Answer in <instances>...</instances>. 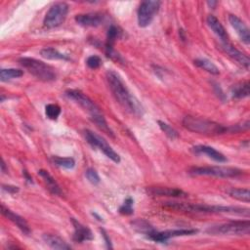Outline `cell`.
Instances as JSON below:
<instances>
[{
  "label": "cell",
  "mask_w": 250,
  "mask_h": 250,
  "mask_svg": "<svg viewBox=\"0 0 250 250\" xmlns=\"http://www.w3.org/2000/svg\"><path fill=\"white\" fill-rule=\"evenodd\" d=\"M182 123L183 126L189 131L207 136H216L226 133H236L241 130H247L249 128V122L247 120L242 124V126L238 124L233 125V126H224V125L217 122L205 118L195 117L192 115L185 116Z\"/></svg>",
  "instance_id": "6da1fadb"
},
{
  "label": "cell",
  "mask_w": 250,
  "mask_h": 250,
  "mask_svg": "<svg viewBox=\"0 0 250 250\" xmlns=\"http://www.w3.org/2000/svg\"><path fill=\"white\" fill-rule=\"evenodd\" d=\"M166 208L189 212V213H211V214H232L239 215L248 218L250 214L249 208L239 206H222V205H206L199 203H166L164 204Z\"/></svg>",
  "instance_id": "7a4b0ae2"
},
{
  "label": "cell",
  "mask_w": 250,
  "mask_h": 250,
  "mask_svg": "<svg viewBox=\"0 0 250 250\" xmlns=\"http://www.w3.org/2000/svg\"><path fill=\"white\" fill-rule=\"evenodd\" d=\"M107 80L113 97L125 110L131 113L139 112L140 109L137 101L134 99L121 78L115 72L109 71L107 73Z\"/></svg>",
  "instance_id": "3957f363"
},
{
  "label": "cell",
  "mask_w": 250,
  "mask_h": 250,
  "mask_svg": "<svg viewBox=\"0 0 250 250\" xmlns=\"http://www.w3.org/2000/svg\"><path fill=\"white\" fill-rule=\"evenodd\" d=\"M19 62L24 69H26L30 74H31L39 80L49 82L54 81L57 78L56 70L50 65H47L46 62H43L39 60H36L34 58L23 57L19 59Z\"/></svg>",
  "instance_id": "277c9868"
},
{
  "label": "cell",
  "mask_w": 250,
  "mask_h": 250,
  "mask_svg": "<svg viewBox=\"0 0 250 250\" xmlns=\"http://www.w3.org/2000/svg\"><path fill=\"white\" fill-rule=\"evenodd\" d=\"M207 233L211 234L223 235H248L250 233V222L245 221H232L218 226L210 227Z\"/></svg>",
  "instance_id": "5b68a950"
},
{
  "label": "cell",
  "mask_w": 250,
  "mask_h": 250,
  "mask_svg": "<svg viewBox=\"0 0 250 250\" xmlns=\"http://www.w3.org/2000/svg\"><path fill=\"white\" fill-rule=\"evenodd\" d=\"M189 172L194 176H213L218 178H234L240 176L243 173V171L238 168L227 166L193 167Z\"/></svg>",
  "instance_id": "8992f818"
},
{
  "label": "cell",
  "mask_w": 250,
  "mask_h": 250,
  "mask_svg": "<svg viewBox=\"0 0 250 250\" xmlns=\"http://www.w3.org/2000/svg\"><path fill=\"white\" fill-rule=\"evenodd\" d=\"M69 13V5L65 2H58L50 7L45 15L43 24L48 29L60 27L67 19Z\"/></svg>",
  "instance_id": "52a82bcc"
},
{
  "label": "cell",
  "mask_w": 250,
  "mask_h": 250,
  "mask_svg": "<svg viewBox=\"0 0 250 250\" xmlns=\"http://www.w3.org/2000/svg\"><path fill=\"white\" fill-rule=\"evenodd\" d=\"M161 2L155 0L143 1L138 9V24L141 28L149 27L154 21L156 15L158 13Z\"/></svg>",
  "instance_id": "ba28073f"
},
{
  "label": "cell",
  "mask_w": 250,
  "mask_h": 250,
  "mask_svg": "<svg viewBox=\"0 0 250 250\" xmlns=\"http://www.w3.org/2000/svg\"><path fill=\"white\" fill-rule=\"evenodd\" d=\"M84 135H85V139L88 142V144H90L93 148L99 149L113 162H115V163L120 162L119 155L113 151V149L107 143V141L104 138H102L100 135L94 133L91 130H85Z\"/></svg>",
  "instance_id": "9c48e42d"
},
{
  "label": "cell",
  "mask_w": 250,
  "mask_h": 250,
  "mask_svg": "<svg viewBox=\"0 0 250 250\" xmlns=\"http://www.w3.org/2000/svg\"><path fill=\"white\" fill-rule=\"evenodd\" d=\"M66 96L69 99L75 101L78 105H79L86 111H88L90 113V116L102 113L101 109L96 105V103L93 102L87 95H85L80 90L70 89V90L66 91Z\"/></svg>",
  "instance_id": "30bf717a"
},
{
  "label": "cell",
  "mask_w": 250,
  "mask_h": 250,
  "mask_svg": "<svg viewBox=\"0 0 250 250\" xmlns=\"http://www.w3.org/2000/svg\"><path fill=\"white\" fill-rule=\"evenodd\" d=\"M199 231L195 229H181V230H169L164 232H156L155 231L147 237L156 241V242H166L168 239L177 236H186V235H193L196 234Z\"/></svg>",
  "instance_id": "8fae6325"
},
{
  "label": "cell",
  "mask_w": 250,
  "mask_h": 250,
  "mask_svg": "<svg viewBox=\"0 0 250 250\" xmlns=\"http://www.w3.org/2000/svg\"><path fill=\"white\" fill-rule=\"evenodd\" d=\"M106 20V16L102 13H87V14H79L76 16V22L82 27L86 28H97L101 26Z\"/></svg>",
  "instance_id": "7c38bea8"
},
{
  "label": "cell",
  "mask_w": 250,
  "mask_h": 250,
  "mask_svg": "<svg viewBox=\"0 0 250 250\" xmlns=\"http://www.w3.org/2000/svg\"><path fill=\"white\" fill-rule=\"evenodd\" d=\"M147 193L153 197H169V198H187L188 194L180 189L167 187H150Z\"/></svg>",
  "instance_id": "4fadbf2b"
},
{
  "label": "cell",
  "mask_w": 250,
  "mask_h": 250,
  "mask_svg": "<svg viewBox=\"0 0 250 250\" xmlns=\"http://www.w3.org/2000/svg\"><path fill=\"white\" fill-rule=\"evenodd\" d=\"M222 48L232 59H234L235 62H237L239 65L244 67L246 70L249 69L250 61H249L248 56L245 55L244 53L240 52L239 50H237L232 43H230V41L222 42Z\"/></svg>",
  "instance_id": "5bb4252c"
},
{
  "label": "cell",
  "mask_w": 250,
  "mask_h": 250,
  "mask_svg": "<svg viewBox=\"0 0 250 250\" xmlns=\"http://www.w3.org/2000/svg\"><path fill=\"white\" fill-rule=\"evenodd\" d=\"M229 22L233 27V29L235 31L239 39L244 44L248 45L250 43V33H249V29L244 24V22L235 15H229Z\"/></svg>",
  "instance_id": "9a60e30c"
},
{
  "label": "cell",
  "mask_w": 250,
  "mask_h": 250,
  "mask_svg": "<svg viewBox=\"0 0 250 250\" xmlns=\"http://www.w3.org/2000/svg\"><path fill=\"white\" fill-rule=\"evenodd\" d=\"M72 223H73V226L75 228L74 240L76 242L82 243V242L91 241V240L94 239V234L88 227L82 225L80 222H78L75 218H72Z\"/></svg>",
  "instance_id": "2e32d148"
},
{
  "label": "cell",
  "mask_w": 250,
  "mask_h": 250,
  "mask_svg": "<svg viewBox=\"0 0 250 250\" xmlns=\"http://www.w3.org/2000/svg\"><path fill=\"white\" fill-rule=\"evenodd\" d=\"M1 212L2 214L7 218L9 219L11 222H13L21 231L23 234L29 235L31 233V230L30 228V225L28 224V222L26 221L25 218H23L22 216L14 213L13 211H11L10 209L6 208L3 204L1 205Z\"/></svg>",
  "instance_id": "e0dca14e"
},
{
  "label": "cell",
  "mask_w": 250,
  "mask_h": 250,
  "mask_svg": "<svg viewBox=\"0 0 250 250\" xmlns=\"http://www.w3.org/2000/svg\"><path fill=\"white\" fill-rule=\"evenodd\" d=\"M193 152L197 155H205L209 158L217 161V162H226L227 157L217 150L212 147L205 146V145H199L193 148Z\"/></svg>",
  "instance_id": "ac0fdd59"
},
{
  "label": "cell",
  "mask_w": 250,
  "mask_h": 250,
  "mask_svg": "<svg viewBox=\"0 0 250 250\" xmlns=\"http://www.w3.org/2000/svg\"><path fill=\"white\" fill-rule=\"evenodd\" d=\"M206 22H207L208 27L221 39L222 42L229 41V37H228V34H227V31H226L225 28L223 27L221 22L215 16L209 15L206 19Z\"/></svg>",
  "instance_id": "d6986e66"
},
{
  "label": "cell",
  "mask_w": 250,
  "mask_h": 250,
  "mask_svg": "<svg viewBox=\"0 0 250 250\" xmlns=\"http://www.w3.org/2000/svg\"><path fill=\"white\" fill-rule=\"evenodd\" d=\"M42 238L45 241V243L53 249H59V250L72 249V246L70 244H68L64 239L56 234H43Z\"/></svg>",
  "instance_id": "ffe728a7"
},
{
  "label": "cell",
  "mask_w": 250,
  "mask_h": 250,
  "mask_svg": "<svg viewBox=\"0 0 250 250\" xmlns=\"http://www.w3.org/2000/svg\"><path fill=\"white\" fill-rule=\"evenodd\" d=\"M38 175L43 179V181L45 182V184H46V186H47V188H48V190H49L52 194H54V195H56V196H62V190H61V188H60L59 184H58L57 181L49 174L48 171L41 169V170L38 171Z\"/></svg>",
  "instance_id": "44dd1931"
},
{
  "label": "cell",
  "mask_w": 250,
  "mask_h": 250,
  "mask_svg": "<svg viewBox=\"0 0 250 250\" xmlns=\"http://www.w3.org/2000/svg\"><path fill=\"white\" fill-rule=\"evenodd\" d=\"M250 93V86L248 81H242L239 83L234 84L231 88L232 97L234 99H243L249 96Z\"/></svg>",
  "instance_id": "7402d4cb"
},
{
  "label": "cell",
  "mask_w": 250,
  "mask_h": 250,
  "mask_svg": "<svg viewBox=\"0 0 250 250\" xmlns=\"http://www.w3.org/2000/svg\"><path fill=\"white\" fill-rule=\"evenodd\" d=\"M91 120L93 121V123L96 124V126L101 129L104 133H106L107 135L110 136V137H114L112 130L109 128V126L108 125V122L106 121L103 113H99V114H95L90 116Z\"/></svg>",
  "instance_id": "603a6c76"
},
{
  "label": "cell",
  "mask_w": 250,
  "mask_h": 250,
  "mask_svg": "<svg viewBox=\"0 0 250 250\" xmlns=\"http://www.w3.org/2000/svg\"><path fill=\"white\" fill-rule=\"evenodd\" d=\"M195 65L213 76H218L220 74V71L217 68V66L207 59H197L195 60Z\"/></svg>",
  "instance_id": "cb8c5ba5"
},
{
  "label": "cell",
  "mask_w": 250,
  "mask_h": 250,
  "mask_svg": "<svg viewBox=\"0 0 250 250\" xmlns=\"http://www.w3.org/2000/svg\"><path fill=\"white\" fill-rule=\"evenodd\" d=\"M40 55H41L43 58L47 59V60H64V61L70 60V58H69L67 55L59 52L57 49L52 48V47L43 48V49L40 51Z\"/></svg>",
  "instance_id": "d4e9b609"
},
{
  "label": "cell",
  "mask_w": 250,
  "mask_h": 250,
  "mask_svg": "<svg viewBox=\"0 0 250 250\" xmlns=\"http://www.w3.org/2000/svg\"><path fill=\"white\" fill-rule=\"evenodd\" d=\"M228 194L239 201V202H243V203H248L249 201H250V195H249V190L248 189H240V188H232V189H230L228 191Z\"/></svg>",
  "instance_id": "484cf974"
},
{
  "label": "cell",
  "mask_w": 250,
  "mask_h": 250,
  "mask_svg": "<svg viewBox=\"0 0 250 250\" xmlns=\"http://www.w3.org/2000/svg\"><path fill=\"white\" fill-rule=\"evenodd\" d=\"M24 76V71L19 69H2L0 72L1 81H8L13 78H19Z\"/></svg>",
  "instance_id": "4316f807"
},
{
  "label": "cell",
  "mask_w": 250,
  "mask_h": 250,
  "mask_svg": "<svg viewBox=\"0 0 250 250\" xmlns=\"http://www.w3.org/2000/svg\"><path fill=\"white\" fill-rule=\"evenodd\" d=\"M132 228H134L138 233L144 234H146L147 236L156 231L147 221L142 220V219H139V220L134 221V222L132 223Z\"/></svg>",
  "instance_id": "83f0119b"
},
{
  "label": "cell",
  "mask_w": 250,
  "mask_h": 250,
  "mask_svg": "<svg viewBox=\"0 0 250 250\" xmlns=\"http://www.w3.org/2000/svg\"><path fill=\"white\" fill-rule=\"evenodd\" d=\"M52 161L59 167L73 169L76 166V161L72 157H61V156H52Z\"/></svg>",
  "instance_id": "f1b7e54d"
},
{
  "label": "cell",
  "mask_w": 250,
  "mask_h": 250,
  "mask_svg": "<svg viewBox=\"0 0 250 250\" xmlns=\"http://www.w3.org/2000/svg\"><path fill=\"white\" fill-rule=\"evenodd\" d=\"M157 123H158V125H159L160 129L162 130V132H164L165 135H166L168 138H170L171 140H174V139H176V138L179 137L178 132H177L173 127H171L169 124H167V123H165V122H163V121H161V120H158Z\"/></svg>",
  "instance_id": "f546056e"
},
{
  "label": "cell",
  "mask_w": 250,
  "mask_h": 250,
  "mask_svg": "<svg viewBox=\"0 0 250 250\" xmlns=\"http://www.w3.org/2000/svg\"><path fill=\"white\" fill-rule=\"evenodd\" d=\"M45 113L49 119L56 120L61 114V108L56 104H48L45 107Z\"/></svg>",
  "instance_id": "4dcf8cb0"
},
{
  "label": "cell",
  "mask_w": 250,
  "mask_h": 250,
  "mask_svg": "<svg viewBox=\"0 0 250 250\" xmlns=\"http://www.w3.org/2000/svg\"><path fill=\"white\" fill-rule=\"evenodd\" d=\"M134 200L132 198H127L124 203L119 207V213L122 215H131L134 212Z\"/></svg>",
  "instance_id": "1f68e13d"
},
{
  "label": "cell",
  "mask_w": 250,
  "mask_h": 250,
  "mask_svg": "<svg viewBox=\"0 0 250 250\" xmlns=\"http://www.w3.org/2000/svg\"><path fill=\"white\" fill-rule=\"evenodd\" d=\"M86 64H87L88 68H90L92 70H96V69H99L102 66L103 61H102V59L99 56L93 55V56H90L87 59Z\"/></svg>",
  "instance_id": "d6a6232c"
},
{
  "label": "cell",
  "mask_w": 250,
  "mask_h": 250,
  "mask_svg": "<svg viewBox=\"0 0 250 250\" xmlns=\"http://www.w3.org/2000/svg\"><path fill=\"white\" fill-rule=\"evenodd\" d=\"M85 175H86V178L88 179V181L93 185H98L101 181L98 172L93 168H88L85 172Z\"/></svg>",
  "instance_id": "836d02e7"
},
{
  "label": "cell",
  "mask_w": 250,
  "mask_h": 250,
  "mask_svg": "<svg viewBox=\"0 0 250 250\" xmlns=\"http://www.w3.org/2000/svg\"><path fill=\"white\" fill-rule=\"evenodd\" d=\"M2 189L10 194H16L19 192V188L16 186H10V185H3Z\"/></svg>",
  "instance_id": "e575fe53"
},
{
  "label": "cell",
  "mask_w": 250,
  "mask_h": 250,
  "mask_svg": "<svg viewBox=\"0 0 250 250\" xmlns=\"http://www.w3.org/2000/svg\"><path fill=\"white\" fill-rule=\"evenodd\" d=\"M101 233H102V235L104 236V239H105V241H106L107 247H108V248H112V245H111L110 239H109V237L108 236V234L106 233V231H105L104 229H101Z\"/></svg>",
  "instance_id": "d590c367"
},
{
  "label": "cell",
  "mask_w": 250,
  "mask_h": 250,
  "mask_svg": "<svg viewBox=\"0 0 250 250\" xmlns=\"http://www.w3.org/2000/svg\"><path fill=\"white\" fill-rule=\"evenodd\" d=\"M1 171L3 173H6L8 171V169H6V164H5V161L3 158H2V163H1Z\"/></svg>",
  "instance_id": "8d00e7d4"
},
{
  "label": "cell",
  "mask_w": 250,
  "mask_h": 250,
  "mask_svg": "<svg viewBox=\"0 0 250 250\" xmlns=\"http://www.w3.org/2000/svg\"><path fill=\"white\" fill-rule=\"evenodd\" d=\"M24 175H25V177L27 178V180H28L30 183H32V179H31V177L29 176V174H28L27 171H24Z\"/></svg>",
  "instance_id": "74e56055"
},
{
  "label": "cell",
  "mask_w": 250,
  "mask_h": 250,
  "mask_svg": "<svg viewBox=\"0 0 250 250\" xmlns=\"http://www.w3.org/2000/svg\"><path fill=\"white\" fill-rule=\"evenodd\" d=\"M207 4H208L211 8H214V7H215V5L217 4V2H216V1H208V2H207Z\"/></svg>",
  "instance_id": "f35d334b"
},
{
  "label": "cell",
  "mask_w": 250,
  "mask_h": 250,
  "mask_svg": "<svg viewBox=\"0 0 250 250\" xmlns=\"http://www.w3.org/2000/svg\"><path fill=\"white\" fill-rule=\"evenodd\" d=\"M92 214H93V216H95V217L97 218V220H98V221H103L102 217H100L98 214H96V213H92Z\"/></svg>",
  "instance_id": "ab89813d"
}]
</instances>
